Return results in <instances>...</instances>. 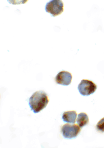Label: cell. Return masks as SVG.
Wrapping results in <instances>:
<instances>
[{
    "label": "cell",
    "mask_w": 104,
    "mask_h": 148,
    "mask_svg": "<svg viewBox=\"0 0 104 148\" xmlns=\"http://www.w3.org/2000/svg\"><path fill=\"white\" fill-rule=\"evenodd\" d=\"M97 86L93 82L88 80H82L78 86L80 94L83 96H89L94 92Z\"/></svg>",
    "instance_id": "cell-4"
},
{
    "label": "cell",
    "mask_w": 104,
    "mask_h": 148,
    "mask_svg": "<svg viewBox=\"0 0 104 148\" xmlns=\"http://www.w3.org/2000/svg\"><path fill=\"white\" fill-rule=\"evenodd\" d=\"M96 128L98 131L104 132V118L98 122L96 125Z\"/></svg>",
    "instance_id": "cell-8"
},
{
    "label": "cell",
    "mask_w": 104,
    "mask_h": 148,
    "mask_svg": "<svg viewBox=\"0 0 104 148\" xmlns=\"http://www.w3.org/2000/svg\"><path fill=\"white\" fill-rule=\"evenodd\" d=\"M28 0H7L10 4L13 5L25 4L28 2Z\"/></svg>",
    "instance_id": "cell-9"
},
{
    "label": "cell",
    "mask_w": 104,
    "mask_h": 148,
    "mask_svg": "<svg viewBox=\"0 0 104 148\" xmlns=\"http://www.w3.org/2000/svg\"><path fill=\"white\" fill-rule=\"evenodd\" d=\"M77 116L75 111H69L64 112L62 115V119L65 122L74 123Z\"/></svg>",
    "instance_id": "cell-6"
},
{
    "label": "cell",
    "mask_w": 104,
    "mask_h": 148,
    "mask_svg": "<svg viewBox=\"0 0 104 148\" xmlns=\"http://www.w3.org/2000/svg\"><path fill=\"white\" fill-rule=\"evenodd\" d=\"M64 4L62 0H51L47 3L45 6V10L53 17L61 14L64 11Z\"/></svg>",
    "instance_id": "cell-2"
},
{
    "label": "cell",
    "mask_w": 104,
    "mask_h": 148,
    "mask_svg": "<svg viewBox=\"0 0 104 148\" xmlns=\"http://www.w3.org/2000/svg\"><path fill=\"white\" fill-rule=\"evenodd\" d=\"M49 102L48 98L45 92L38 91L34 93L29 98V105L31 110L36 113L45 108Z\"/></svg>",
    "instance_id": "cell-1"
},
{
    "label": "cell",
    "mask_w": 104,
    "mask_h": 148,
    "mask_svg": "<svg viewBox=\"0 0 104 148\" xmlns=\"http://www.w3.org/2000/svg\"><path fill=\"white\" fill-rule=\"evenodd\" d=\"M76 121L80 127H83L88 123V117L85 113H81L78 114Z\"/></svg>",
    "instance_id": "cell-7"
},
{
    "label": "cell",
    "mask_w": 104,
    "mask_h": 148,
    "mask_svg": "<svg viewBox=\"0 0 104 148\" xmlns=\"http://www.w3.org/2000/svg\"><path fill=\"white\" fill-rule=\"evenodd\" d=\"M72 76L70 73L62 71L59 73L55 77V81L58 84L67 86L72 82Z\"/></svg>",
    "instance_id": "cell-5"
},
{
    "label": "cell",
    "mask_w": 104,
    "mask_h": 148,
    "mask_svg": "<svg viewBox=\"0 0 104 148\" xmlns=\"http://www.w3.org/2000/svg\"><path fill=\"white\" fill-rule=\"evenodd\" d=\"M80 131L79 126L76 124H65L62 126L61 129V132L64 138L68 139L75 138Z\"/></svg>",
    "instance_id": "cell-3"
}]
</instances>
